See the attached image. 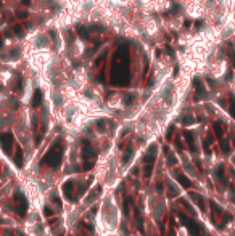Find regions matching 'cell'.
Segmentation results:
<instances>
[{
  "label": "cell",
  "mask_w": 235,
  "mask_h": 236,
  "mask_svg": "<svg viewBox=\"0 0 235 236\" xmlns=\"http://www.w3.org/2000/svg\"><path fill=\"white\" fill-rule=\"evenodd\" d=\"M134 100H135V97H134V95H126V98H124V101L127 103V105H130V103H134Z\"/></svg>",
  "instance_id": "cell-11"
},
{
  "label": "cell",
  "mask_w": 235,
  "mask_h": 236,
  "mask_svg": "<svg viewBox=\"0 0 235 236\" xmlns=\"http://www.w3.org/2000/svg\"><path fill=\"white\" fill-rule=\"evenodd\" d=\"M195 88H196V100H200L201 97H204V87H203V84L200 79H195Z\"/></svg>",
  "instance_id": "cell-3"
},
{
  "label": "cell",
  "mask_w": 235,
  "mask_h": 236,
  "mask_svg": "<svg viewBox=\"0 0 235 236\" xmlns=\"http://www.w3.org/2000/svg\"><path fill=\"white\" fill-rule=\"evenodd\" d=\"M229 100H230V114H232V117L235 119V97L230 95Z\"/></svg>",
  "instance_id": "cell-7"
},
{
  "label": "cell",
  "mask_w": 235,
  "mask_h": 236,
  "mask_svg": "<svg viewBox=\"0 0 235 236\" xmlns=\"http://www.w3.org/2000/svg\"><path fill=\"white\" fill-rule=\"evenodd\" d=\"M119 207L111 193H106L97 214V236H116L119 228Z\"/></svg>",
  "instance_id": "cell-1"
},
{
  "label": "cell",
  "mask_w": 235,
  "mask_h": 236,
  "mask_svg": "<svg viewBox=\"0 0 235 236\" xmlns=\"http://www.w3.org/2000/svg\"><path fill=\"white\" fill-rule=\"evenodd\" d=\"M3 45V39H2V37H0V47H2Z\"/></svg>",
  "instance_id": "cell-15"
},
{
  "label": "cell",
  "mask_w": 235,
  "mask_h": 236,
  "mask_svg": "<svg viewBox=\"0 0 235 236\" xmlns=\"http://www.w3.org/2000/svg\"><path fill=\"white\" fill-rule=\"evenodd\" d=\"M76 31H78V34H79V35L82 37V39H86V40H87L89 37H90V35H89V32H87L86 29H84L82 26H78V27H76Z\"/></svg>",
  "instance_id": "cell-6"
},
{
  "label": "cell",
  "mask_w": 235,
  "mask_h": 236,
  "mask_svg": "<svg viewBox=\"0 0 235 236\" xmlns=\"http://www.w3.org/2000/svg\"><path fill=\"white\" fill-rule=\"evenodd\" d=\"M185 137H187V141H189V146H190V149H192V151H195V145H193V135L187 132V134H185Z\"/></svg>",
  "instance_id": "cell-8"
},
{
  "label": "cell",
  "mask_w": 235,
  "mask_h": 236,
  "mask_svg": "<svg viewBox=\"0 0 235 236\" xmlns=\"http://www.w3.org/2000/svg\"><path fill=\"white\" fill-rule=\"evenodd\" d=\"M216 175H218L219 182L225 183V175H224V166H219V167H218V170H216Z\"/></svg>",
  "instance_id": "cell-5"
},
{
  "label": "cell",
  "mask_w": 235,
  "mask_h": 236,
  "mask_svg": "<svg viewBox=\"0 0 235 236\" xmlns=\"http://www.w3.org/2000/svg\"><path fill=\"white\" fill-rule=\"evenodd\" d=\"M26 16H27L26 11H18V18H20V20H23V18H26Z\"/></svg>",
  "instance_id": "cell-13"
},
{
  "label": "cell",
  "mask_w": 235,
  "mask_h": 236,
  "mask_svg": "<svg viewBox=\"0 0 235 236\" xmlns=\"http://www.w3.org/2000/svg\"><path fill=\"white\" fill-rule=\"evenodd\" d=\"M111 84L116 87H124L129 84V48L126 43H123L116 50L113 58Z\"/></svg>",
  "instance_id": "cell-2"
},
{
  "label": "cell",
  "mask_w": 235,
  "mask_h": 236,
  "mask_svg": "<svg viewBox=\"0 0 235 236\" xmlns=\"http://www.w3.org/2000/svg\"><path fill=\"white\" fill-rule=\"evenodd\" d=\"M23 3H26V5H29V3H31V0H23Z\"/></svg>",
  "instance_id": "cell-14"
},
{
  "label": "cell",
  "mask_w": 235,
  "mask_h": 236,
  "mask_svg": "<svg viewBox=\"0 0 235 236\" xmlns=\"http://www.w3.org/2000/svg\"><path fill=\"white\" fill-rule=\"evenodd\" d=\"M32 106H39L40 103H42V92L40 90H35L34 92V97H32Z\"/></svg>",
  "instance_id": "cell-4"
},
{
  "label": "cell",
  "mask_w": 235,
  "mask_h": 236,
  "mask_svg": "<svg viewBox=\"0 0 235 236\" xmlns=\"http://www.w3.org/2000/svg\"><path fill=\"white\" fill-rule=\"evenodd\" d=\"M214 130H216V135H218L219 138L222 137V127H221V122H216L214 124Z\"/></svg>",
  "instance_id": "cell-9"
},
{
  "label": "cell",
  "mask_w": 235,
  "mask_h": 236,
  "mask_svg": "<svg viewBox=\"0 0 235 236\" xmlns=\"http://www.w3.org/2000/svg\"><path fill=\"white\" fill-rule=\"evenodd\" d=\"M13 29H15V32H16V34H20V35L23 34V29H21V26H15Z\"/></svg>",
  "instance_id": "cell-12"
},
{
  "label": "cell",
  "mask_w": 235,
  "mask_h": 236,
  "mask_svg": "<svg viewBox=\"0 0 235 236\" xmlns=\"http://www.w3.org/2000/svg\"><path fill=\"white\" fill-rule=\"evenodd\" d=\"M222 151H224L225 154H229V153H230V149H229V143H227V141H222Z\"/></svg>",
  "instance_id": "cell-10"
}]
</instances>
